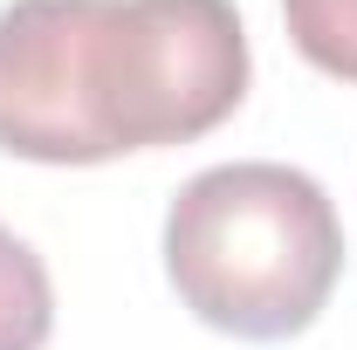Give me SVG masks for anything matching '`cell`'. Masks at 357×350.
Returning a JSON list of instances; mask_svg holds the SVG:
<instances>
[{"mask_svg": "<svg viewBox=\"0 0 357 350\" xmlns=\"http://www.w3.org/2000/svg\"><path fill=\"white\" fill-rule=\"evenodd\" d=\"M248 96L234 0H7L0 7V151L103 165L192 144Z\"/></svg>", "mask_w": 357, "mask_h": 350, "instance_id": "cell-1", "label": "cell"}, {"mask_svg": "<svg viewBox=\"0 0 357 350\" xmlns=\"http://www.w3.org/2000/svg\"><path fill=\"white\" fill-rule=\"evenodd\" d=\"M165 275L206 330L282 344L323 316L344 275V227L296 165H213L185 178L165 213Z\"/></svg>", "mask_w": 357, "mask_h": 350, "instance_id": "cell-2", "label": "cell"}, {"mask_svg": "<svg viewBox=\"0 0 357 350\" xmlns=\"http://www.w3.org/2000/svg\"><path fill=\"white\" fill-rule=\"evenodd\" d=\"M55 330V289L42 254L0 227V350H42Z\"/></svg>", "mask_w": 357, "mask_h": 350, "instance_id": "cell-3", "label": "cell"}, {"mask_svg": "<svg viewBox=\"0 0 357 350\" xmlns=\"http://www.w3.org/2000/svg\"><path fill=\"white\" fill-rule=\"evenodd\" d=\"M282 21L310 69L357 83V0H282Z\"/></svg>", "mask_w": 357, "mask_h": 350, "instance_id": "cell-4", "label": "cell"}]
</instances>
